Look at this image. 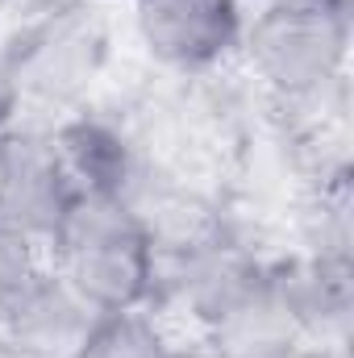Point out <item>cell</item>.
Here are the masks:
<instances>
[{
    "label": "cell",
    "mask_w": 354,
    "mask_h": 358,
    "mask_svg": "<svg viewBox=\"0 0 354 358\" xmlns=\"http://www.w3.org/2000/svg\"><path fill=\"white\" fill-rule=\"evenodd\" d=\"M238 63L288 125H342L351 80V13L321 0H263L246 13Z\"/></svg>",
    "instance_id": "6da1fadb"
},
{
    "label": "cell",
    "mask_w": 354,
    "mask_h": 358,
    "mask_svg": "<svg viewBox=\"0 0 354 358\" xmlns=\"http://www.w3.org/2000/svg\"><path fill=\"white\" fill-rule=\"evenodd\" d=\"M0 38L25 113L46 121L92 104L117 55L108 13L88 0H21Z\"/></svg>",
    "instance_id": "7a4b0ae2"
},
{
    "label": "cell",
    "mask_w": 354,
    "mask_h": 358,
    "mask_svg": "<svg viewBox=\"0 0 354 358\" xmlns=\"http://www.w3.org/2000/svg\"><path fill=\"white\" fill-rule=\"evenodd\" d=\"M50 267L100 313L150 308L159 292V242L138 208L113 196L76 192L50 246Z\"/></svg>",
    "instance_id": "3957f363"
},
{
    "label": "cell",
    "mask_w": 354,
    "mask_h": 358,
    "mask_svg": "<svg viewBox=\"0 0 354 358\" xmlns=\"http://www.w3.org/2000/svg\"><path fill=\"white\" fill-rule=\"evenodd\" d=\"M129 34L167 80H213L238 63L246 0H125Z\"/></svg>",
    "instance_id": "277c9868"
},
{
    "label": "cell",
    "mask_w": 354,
    "mask_h": 358,
    "mask_svg": "<svg viewBox=\"0 0 354 358\" xmlns=\"http://www.w3.org/2000/svg\"><path fill=\"white\" fill-rule=\"evenodd\" d=\"M76 192L80 187L55 146L50 121L21 117L13 129H4V167H0V221L4 225L50 246Z\"/></svg>",
    "instance_id": "5b68a950"
},
{
    "label": "cell",
    "mask_w": 354,
    "mask_h": 358,
    "mask_svg": "<svg viewBox=\"0 0 354 358\" xmlns=\"http://www.w3.org/2000/svg\"><path fill=\"white\" fill-rule=\"evenodd\" d=\"M100 308L46 267L0 308V358H80L100 325Z\"/></svg>",
    "instance_id": "8992f818"
},
{
    "label": "cell",
    "mask_w": 354,
    "mask_h": 358,
    "mask_svg": "<svg viewBox=\"0 0 354 358\" xmlns=\"http://www.w3.org/2000/svg\"><path fill=\"white\" fill-rule=\"evenodd\" d=\"M275 279L309 342L346 346L354 317V267L346 259H317L292 250L275 259Z\"/></svg>",
    "instance_id": "52a82bcc"
},
{
    "label": "cell",
    "mask_w": 354,
    "mask_h": 358,
    "mask_svg": "<svg viewBox=\"0 0 354 358\" xmlns=\"http://www.w3.org/2000/svg\"><path fill=\"white\" fill-rule=\"evenodd\" d=\"M171 329L150 308L104 313L80 358H163L171 350Z\"/></svg>",
    "instance_id": "ba28073f"
},
{
    "label": "cell",
    "mask_w": 354,
    "mask_h": 358,
    "mask_svg": "<svg viewBox=\"0 0 354 358\" xmlns=\"http://www.w3.org/2000/svg\"><path fill=\"white\" fill-rule=\"evenodd\" d=\"M46 267H50L46 246L0 221V308L13 304Z\"/></svg>",
    "instance_id": "9c48e42d"
},
{
    "label": "cell",
    "mask_w": 354,
    "mask_h": 358,
    "mask_svg": "<svg viewBox=\"0 0 354 358\" xmlns=\"http://www.w3.org/2000/svg\"><path fill=\"white\" fill-rule=\"evenodd\" d=\"M21 117H25V104H21V92H17L13 67H8V50H4V38H0V134H4V129H13Z\"/></svg>",
    "instance_id": "30bf717a"
},
{
    "label": "cell",
    "mask_w": 354,
    "mask_h": 358,
    "mask_svg": "<svg viewBox=\"0 0 354 358\" xmlns=\"http://www.w3.org/2000/svg\"><path fill=\"white\" fill-rule=\"evenodd\" d=\"M288 358H351L346 355V346H325V342H304V346H296Z\"/></svg>",
    "instance_id": "8fae6325"
},
{
    "label": "cell",
    "mask_w": 354,
    "mask_h": 358,
    "mask_svg": "<svg viewBox=\"0 0 354 358\" xmlns=\"http://www.w3.org/2000/svg\"><path fill=\"white\" fill-rule=\"evenodd\" d=\"M163 358H213V355H208V346L200 338H192V342H171V350Z\"/></svg>",
    "instance_id": "7c38bea8"
},
{
    "label": "cell",
    "mask_w": 354,
    "mask_h": 358,
    "mask_svg": "<svg viewBox=\"0 0 354 358\" xmlns=\"http://www.w3.org/2000/svg\"><path fill=\"white\" fill-rule=\"evenodd\" d=\"M321 4H330V8H338V13H351V17H354V0H321Z\"/></svg>",
    "instance_id": "4fadbf2b"
},
{
    "label": "cell",
    "mask_w": 354,
    "mask_h": 358,
    "mask_svg": "<svg viewBox=\"0 0 354 358\" xmlns=\"http://www.w3.org/2000/svg\"><path fill=\"white\" fill-rule=\"evenodd\" d=\"M21 8V0H0V17H8V13H17Z\"/></svg>",
    "instance_id": "5bb4252c"
},
{
    "label": "cell",
    "mask_w": 354,
    "mask_h": 358,
    "mask_svg": "<svg viewBox=\"0 0 354 358\" xmlns=\"http://www.w3.org/2000/svg\"><path fill=\"white\" fill-rule=\"evenodd\" d=\"M88 4H100V8H108V4H125V0H88Z\"/></svg>",
    "instance_id": "9a60e30c"
},
{
    "label": "cell",
    "mask_w": 354,
    "mask_h": 358,
    "mask_svg": "<svg viewBox=\"0 0 354 358\" xmlns=\"http://www.w3.org/2000/svg\"><path fill=\"white\" fill-rule=\"evenodd\" d=\"M0 167H4V134H0Z\"/></svg>",
    "instance_id": "2e32d148"
}]
</instances>
